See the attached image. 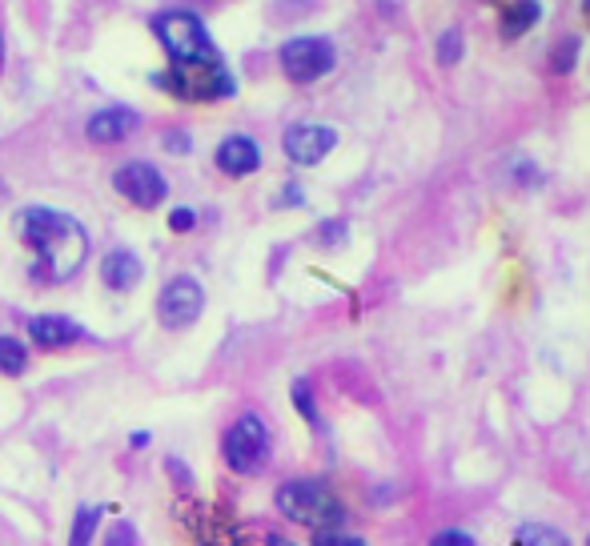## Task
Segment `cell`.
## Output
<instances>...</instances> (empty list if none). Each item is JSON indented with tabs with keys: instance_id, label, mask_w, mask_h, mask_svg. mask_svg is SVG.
Returning a JSON list of instances; mask_svg holds the SVG:
<instances>
[{
	"instance_id": "obj_1",
	"label": "cell",
	"mask_w": 590,
	"mask_h": 546,
	"mask_svg": "<svg viewBox=\"0 0 590 546\" xmlns=\"http://www.w3.org/2000/svg\"><path fill=\"white\" fill-rule=\"evenodd\" d=\"M17 237L41 257V278L45 282H69L73 273L89 257V233L77 217L49 209V205H29L17 213Z\"/></svg>"
},
{
	"instance_id": "obj_2",
	"label": "cell",
	"mask_w": 590,
	"mask_h": 546,
	"mask_svg": "<svg viewBox=\"0 0 590 546\" xmlns=\"http://www.w3.org/2000/svg\"><path fill=\"white\" fill-rule=\"evenodd\" d=\"M153 33L169 53V65H205V61H221L205 21L189 9H169L153 17Z\"/></svg>"
},
{
	"instance_id": "obj_3",
	"label": "cell",
	"mask_w": 590,
	"mask_h": 546,
	"mask_svg": "<svg viewBox=\"0 0 590 546\" xmlns=\"http://www.w3.org/2000/svg\"><path fill=\"white\" fill-rule=\"evenodd\" d=\"M277 510L289 522H302L310 530H334L346 522V510L338 502L334 490H326L322 482H285L277 490Z\"/></svg>"
},
{
	"instance_id": "obj_4",
	"label": "cell",
	"mask_w": 590,
	"mask_h": 546,
	"mask_svg": "<svg viewBox=\"0 0 590 546\" xmlns=\"http://www.w3.org/2000/svg\"><path fill=\"white\" fill-rule=\"evenodd\" d=\"M161 89H169L181 101H225L237 93V81L225 61H205V65H169L165 77H157Z\"/></svg>"
},
{
	"instance_id": "obj_5",
	"label": "cell",
	"mask_w": 590,
	"mask_h": 546,
	"mask_svg": "<svg viewBox=\"0 0 590 546\" xmlns=\"http://www.w3.org/2000/svg\"><path fill=\"white\" fill-rule=\"evenodd\" d=\"M277 61L293 85H314L326 73H334L338 53H334V41H326V37H293L281 45Z\"/></svg>"
},
{
	"instance_id": "obj_6",
	"label": "cell",
	"mask_w": 590,
	"mask_h": 546,
	"mask_svg": "<svg viewBox=\"0 0 590 546\" xmlns=\"http://www.w3.org/2000/svg\"><path fill=\"white\" fill-rule=\"evenodd\" d=\"M221 454H225L229 470H237V474H257V470L265 466V458H269V430H265V422H261L257 414H241V418L229 426V434H225V442H221Z\"/></svg>"
},
{
	"instance_id": "obj_7",
	"label": "cell",
	"mask_w": 590,
	"mask_h": 546,
	"mask_svg": "<svg viewBox=\"0 0 590 546\" xmlns=\"http://www.w3.org/2000/svg\"><path fill=\"white\" fill-rule=\"evenodd\" d=\"M113 189H117L125 201H133L137 209H157V205L169 197V181H165L161 169L149 165V161H125V165L113 173Z\"/></svg>"
},
{
	"instance_id": "obj_8",
	"label": "cell",
	"mask_w": 590,
	"mask_h": 546,
	"mask_svg": "<svg viewBox=\"0 0 590 546\" xmlns=\"http://www.w3.org/2000/svg\"><path fill=\"white\" fill-rule=\"evenodd\" d=\"M201 310H205V290L193 278H185V273L173 278L157 298V318L165 330H189L201 318Z\"/></svg>"
},
{
	"instance_id": "obj_9",
	"label": "cell",
	"mask_w": 590,
	"mask_h": 546,
	"mask_svg": "<svg viewBox=\"0 0 590 546\" xmlns=\"http://www.w3.org/2000/svg\"><path fill=\"white\" fill-rule=\"evenodd\" d=\"M338 145V129L330 125H314V121H302V125H289L285 137H281V149L293 165H318L334 153Z\"/></svg>"
},
{
	"instance_id": "obj_10",
	"label": "cell",
	"mask_w": 590,
	"mask_h": 546,
	"mask_svg": "<svg viewBox=\"0 0 590 546\" xmlns=\"http://www.w3.org/2000/svg\"><path fill=\"white\" fill-rule=\"evenodd\" d=\"M137 125H141V117H137L133 109L113 105V109H101V113H93V117H89L85 137H89L93 145H121L125 137H133V133H137Z\"/></svg>"
},
{
	"instance_id": "obj_11",
	"label": "cell",
	"mask_w": 590,
	"mask_h": 546,
	"mask_svg": "<svg viewBox=\"0 0 590 546\" xmlns=\"http://www.w3.org/2000/svg\"><path fill=\"white\" fill-rule=\"evenodd\" d=\"M217 169L229 173V177H249V173H257V169H261V149H257V141L245 137V133L225 137V141L217 145Z\"/></svg>"
},
{
	"instance_id": "obj_12",
	"label": "cell",
	"mask_w": 590,
	"mask_h": 546,
	"mask_svg": "<svg viewBox=\"0 0 590 546\" xmlns=\"http://www.w3.org/2000/svg\"><path fill=\"white\" fill-rule=\"evenodd\" d=\"M141 278H145V269H141V257H137L133 249H113V253H105V261H101V282H105L113 294L137 290Z\"/></svg>"
},
{
	"instance_id": "obj_13",
	"label": "cell",
	"mask_w": 590,
	"mask_h": 546,
	"mask_svg": "<svg viewBox=\"0 0 590 546\" xmlns=\"http://www.w3.org/2000/svg\"><path fill=\"white\" fill-rule=\"evenodd\" d=\"M81 326L73 318H61V314H41L29 322V338L41 346V350H65L73 342H81Z\"/></svg>"
},
{
	"instance_id": "obj_14",
	"label": "cell",
	"mask_w": 590,
	"mask_h": 546,
	"mask_svg": "<svg viewBox=\"0 0 590 546\" xmlns=\"http://www.w3.org/2000/svg\"><path fill=\"white\" fill-rule=\"evenodd\" d=\"M538 21H542V0H514V5H506L502 17H498V37L502 41H518Z\"/></svg>"
},
{
	"instance_id": "obj_15",
	"label": "cell",
	"mask_w": 590,
	"mask_h": 546,
	"mask_svg": "<svg viewBox=\"0 0 590 546\" xmlns=\"http://www.w3.org/2000/svg\"><path fill=\"white\" fill-rule=\"evenodd\" d=\"M514 546H570V538L546 522H522L514 530Z\"/></svg>"
},
{
	"instance_id": "obj_16",
	"label": "cell",
	"mask_w": 590,
	"mask_h": 546,
	"mask_svg": "<svg viewBox=\"0 0 590 546\" xmlns=\"http://www.w3.org/2000/svg\"><path fill=\"white\" fill-rule=\"evenodd\" d=\"M25 370H29V350L13 334H0V374H25Z\"/></svg>"
},
{
	"instance_id": "obj_17",
	"label": "cell",
	"mask_w": 590,
	"mask_h": 546,
	"mask_svg": "<svg viewBox=\"0 0 590 546\" xmlns=\"http://www.w3.org/2000/svg\"><path fill=\"white\" fill-rule=\"evenodd\" d=\"M578 53H582V41L578 37H562L554 49H550V73H574V65H578Z\"/></svg>"
},
{
	"instance_id": "obj_18",
	"label": "cell",
	"mask_w": 590,
	"mask_h": 546,
	"mask_svg": "<svg viewBox=\"0 0 590 546\" xmlns=\"http://www.w3.org/2000/svg\"><path fill=\"white\" fill-rule=\"evenodd\" d=\"M434 57H438V65H458V57H462V33L458 29H446L438 37V45H434Z\"/></svg>"
},
{
	"instance_id": "obj_19",
	"label": "cell",
	"mask_w": 590,
	"mask_h": 546,
	"mask_svg": "<svg viewBox=\"0 0 590 546\" xmlns=\"http://www.w3.org/2000/svg\"><path fill=\"white\" fill-rule=\"evenodd\" d=\"M93 530H97V510H81L77 522H73V538H69V546H89Z\"/></svg>"
},
{
	"instance_id": "obj_20",
	"label": "cell",
	"mask_w": 590,
	"mask_h": 546,
	"mask_svg": "<svg viewBox=\"0 0 590 546\" xmlns=\"http://www.w3.org/2000/svg\"><path fill=\"white\" fill-rule=\"evenodd\" d=\"M314 546H366V542L346 534L342 526H334V530H314Z\"/></svg>"
},
{
	"instance_id": "obj_21",
	"label": "cell",
	"mask_w": 590,
	"mask_h": 546,
	"mask_svg": "<svg viewBox=\"0 0 590 546\" xmlns=\"http://www.w3.org/2000/svg\"><path fill=\"white\" fill-rule=\"evenodd\" d=\"M293 402H298L302 418L318 422V410H314V398H310V386H306V382H293Z\"/></svg>"
},
{
	"instance_id": "obj_22",
	"label": "cell",
	"mask_w": 590,
	"mask_h": 546,
	"mask_svg": "<svg viewBox=\"0 0 590 546\" xmlns=\"http://www.w3.org/2000/svg\"><path fill=\"white\" fill-rule=\"evenodd\" d=\"M430 546H474V538L466 530H442L430 538Z\"/></svg>"
},
{
	"instance_id": "obj_23",
	"label": "cell",
	"mask_w": 590,
	"mask_h": 546,
	"mask_svg": "<svg viewBox=\"0 0 590 546\" xmlns=\"http://www.w3.org/2000/svg\"><path fill=\"white\" fill-rule=\"evenodd\" d=\"M169 225H173V233H189V229L197 225V213L181 205V209H173V213H169Z\"/></svg>"
},
{
	"instance_id": "obj_24",
	"label": "cell",
	"mask_w": 590,
	"mask_h": 546,
	"mask_svg": "<svg viewBox=\"0 0 590 546\" xmlns=\"http://www.w3.org/2000/svg\"><path fill=\"white\" fill-rule=\"evenodd\" d=\"M133 542H137V534H133L129 522H117V526L109 530V538H105V546H133Z\"/></svg>"
},
{
	"instance_id": "obj_25",
	"label": "cell",
	"mask_w": 590,
	"mask_h": 546,
	"mask_svg": "<svg viewBox=\"0 0 590 546\" xmlns=\"http://www.w3.org/2000/svg\"><path fill=\"white\" fill-rule=\"evenodd\" d=\"M173 153H189V137L185 133H169V141H165Z\"/></svg>"
},
{
	"instance_id": "obj_26",
	"label": "cell",
	"mask_w": 590,
	"mask_h": 546,
	"mask_svg": "<svg viewBox=\"0 0 590 546\" xmlns=\"http://www.w3.org/2000/svg\"><path fill=\"white\" fill-rule=\"evenodd\" d=\"M0 69H5V33H0Z\"/></svg>"
},
{
	"instance_id": "obj_27",
	"label": "cell",
	"mask_w": 590,
	"mask_h": 546,
	"mask_svg": "<svg viewBox=\"0 0 590 546\" xmlns=\"http://www.w3.org/2000/svg\"><path fill=\"white\" fill-rule=\"evenodd\" d=\"M265 546H289V542H285V538H277V534H273V538H269V542H265Z\"/></svg>"
},
{
	"instance_id": "obj_28",
	"label": "cell",
	"mask_w": 590,
	"mask_h": 546,
	"mask_svg": "<svg viewBox=\"0 0 590 546\" xmlns=\"http://www.w3.org/2000/svg\"><path fill=\"white\" fill-rule=\"evenodd\" d=\"M582 17H586V21H590V0H582Z\"/></svg>"
},
{
	"instance_id": "obj_29",
	"label": "cell",
	"mask_w": 590,
	"mask_h": 546,
	"mask_svg": "<svg viewBox=\"0 0 590 546\" xmlns=\"http://www.w3.org/2000/svg\"><path fill=\"white\" fill-rule=\"evenodd\" d=\"M0 197H5V185H0Z\"/></svg>"
},
{
	"instance_id": "obj_30",
	"label": "cell",
	"mask_w": 590,
	"mask_h": 546,
	"mask_svg": "<svg viewBox=\"0 0 590 546\" xmlns=\"http://www.w3.org/2000/svg\"><path fill=\"white\" fill-rule=\"evenodd\" d=\"M586 546H590V542H586Z\"/></svg>"
}]
</instances>
